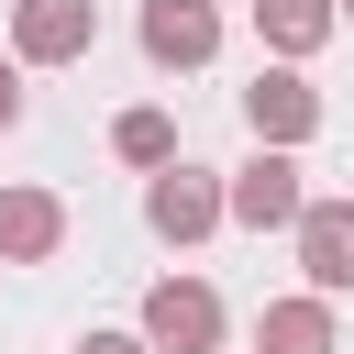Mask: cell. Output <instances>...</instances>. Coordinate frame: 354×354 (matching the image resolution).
<instances>
[{
    "label": "cell",
    "instance_id": "obj_1",
    "mask_svg": "<svg viewBox=\"0 0 354 354\" xmlns=\"http://www.w3.org/2000/svg\"><path fill=\"white\" fill-rule=\"evenodd\" d=\"M221 188H232V221H243V232H299V210H310V188H299V144H254Z\"/></svg>",
    "mask_w": 354,
    "mask_h": 354
},
{
    "label": "cell",
    "instance_id": "obj_2",
    "mask_svg": "<svg viewBox=\"0 0 354 354\" xmlns=\"http://www.w3.org/2000/svg\"><path fill=\"white\" fill-rule=\"evenodd\" d=\"M144 221H155L166 243H210V232L232 221V188H221L210 166H188V155H177V166H155V177H144Z\"/></svg>",
    "mask_w": 354,
    "mask_h": 354
},
{
    "label": "cell",
    "instance_id": "obj_3",
    "mask_svg": "<svg viewBox=\"0 0 354 354\" xmlns=\"http://www.w3.org/2000/svg\"><path fill=\"white\" fill-rule=\"evenodd\" d=\"M133 332H144L155 354H221V299H210L199 277H155Z\"/></svg>",
    "mask_w": 354,
    "mask_h": 354
},
{
    "label": "cell",
    "instance_id": "obj_4",
    "mask_svg": "<svg viewBox=\"0 0 354 354\" xmlns=\"http://www.w3.org/2000/svg\"><path fill=\"white\" fill-rule=\"evenodd\" d=\"M100 44V0H11V55L22 66H77Z\"/></svg>",
    "mask_w": 354,
    "mask_h": 354
},
{
    "label": "cell",
    "instance_id": "obj_5",
    "mask_svg": "<svg viewBox=\"0 0 354 354\" xmlns=\"http://www.w3.org/2000/svg\"><path fill=\"white\" fill-rule=\"evenodd\" d=\"M243 122H254V144H310V133H321V88H310V77L277 55V66H254Z\"/></svg>",
    "mask_w": 354,
    "mask_h": 354
},
{
    "label": "cell",
    "instance_id": "obj_6",
    "mask_svg": "<svg viewBox=\"0 0 354 354\" xmlns=\"http://www.w3.org/2000/svg\"><path fill=\"white\" fill-rule=\"evenodd\" d=\"M299 266L321 299H354V199H310L299 210Z\"/></svg>",
    "mask_w": 354,
    "mask_h": 354
},
{
    "label": "cell",
    "instance_id": "obj_7",
    "mask_svg": "<svg viewBox=\"0 0 354 354\" xmlns=\"http://www.w3.org/2000/svg\"><path fill=\"white\" fill-rule=\"evenodd\" d=\"M144 55L155 66H210L221 55V11L210 0H144Z\"/></svg>",
    "mask_w": 354,
    "mask_h": 354
},
{
    "label": "cell",
    "instance_id": "obj_8",
    "mask_svg": "<svg viewBox=\"0 0 354 354\" xmlns=\"http://www.w3.org/2000/svg\"><path fill=\"white\" fill-rule=\"evenodd\" d=\"M254 354H343V321H332V299H321V288H299V299H266V310H254Z\"/></svg>",
    "mask_w": 354,
    "mask_h": 354
},
{
    "label": "cell",
    "instance_id": "obj_9",
    "mask_svg": "<svg viewBox=\"0 0 354 354\" xmlns=\"http://www.w3.org/2000/svg\"><path fill=\"white\" fill-rule=\"evenodd\" d=\"M66 243V199L55 188H0V266H44Z\"/></svg>",
    "mask_w": 354,
    "mask_h": 354
},
{
    "label": "cell",
    "instance_id": "obj_10",
    "mask_svg": "<svg viewBox=\"0 0 354 354\" xmlns=\"http://www.w3.org/2000/svg\"><path fill=\"white\" fill-rule=\"evenodd\" d=\"M332 22H343V0H254V33H266V55H321L332 44Z\"/></svg>",
    "mask_w": 354,
    "mask_h": 354
},
{
    "label": "cell",
    "instance_id": "obj_11",
    "mask_svg": "<svg viewBox=\"0 0 354 354\" xmlns=\"http://www.w3.org/2000/svg\"><path fill=\"white\" fill-rule=\"evenodd\" d=\"M111 155H122V166H144V177H155V166H177V122H166V111H122V122H111Z\"/></svg>",
    "mask_w": 354,
    "mask_h": 354
},
{
    "label": "cell",
    "instance_id": "obj_12",
    "mask_svg": "<svg viewBox=\"0 0 354 354\" xmlns=\"http://www.w3.org/2000/svg\"><path fill=\"white\" fill-rule=\"evenodd\" d=\"M77 354H155L144 332H77Z\"/></svg>",
    "mask_w": 354,
    "mask_h": 354
},
{
    "label": "cell",
    "instance_id": "obj_13",
    "mask_svg": "<svg viewBox=\"0 0 354 354\" xmlns=\"http://www.w3.org/2000/svg\"><path fill=\"white\" fill-rule=\"evenodd\" d=\"M22 122V55H0V133Z\"/></svg>",
    "mask_w": 354,
    "mask_h": 354
},
{
    "label": "cell",
    "instance_id": "obj_14",
    "mask_svg": "<svg viewBox=\"0 0 354 354\" xmlns=\"http://www.w3.org/2000/svg\"><path fill=\"white\" fill-rule=\"evenodd\" d=\"M343 11H354V0H343Z\"/></svg>",
    "mask_w": 354,
    "mask_h": 354
}]
</instances>
